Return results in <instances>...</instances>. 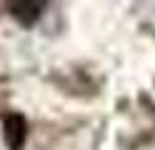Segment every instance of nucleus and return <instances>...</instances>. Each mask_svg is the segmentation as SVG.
<instances>
[{
  "label": "nucleus",
  "instance_id": "obj_1",
  "mask_svg": "<svg viewBox=\"0 0 155 150\" xmlns=\"http://www.w3.org/2000/svg\"><path fill=\"white\" fill-rule=\"evenodd\" d=\"M3 128H5V143H8V148H10V150H23L25 138H28V123H25V118L13 113V115L5 118V125Z\"/></svg>",
  "mask_w": 155,
  "mask_h": 150
},
{
  "label": "nucleus",
  "instance_id": "obj_2",
  "mask_svg": "<svg viewBox=\"0 0 155 150\" xmlns=\"http://www.w3.org/2000/svg\"><path fill=\"white\" fill-rule=\"evenodd\" d=\"M40 8H43L40 3H10L8 5L10 15H15L23 25H33L38 20V15H40Z\"/></svg>",
  "mask_w": 155,
  "mask_h": 150
}]
</instances>
